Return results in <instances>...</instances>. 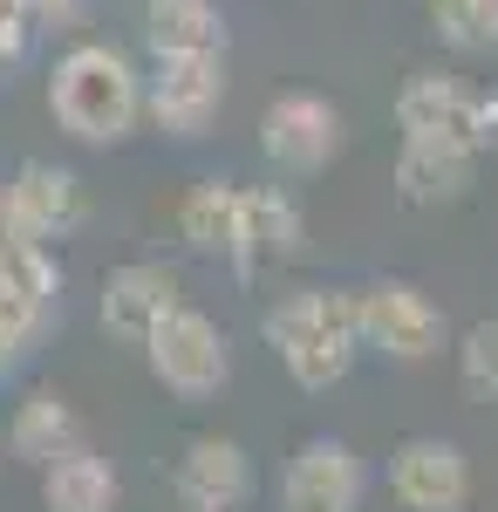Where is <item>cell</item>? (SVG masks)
Wrapping results in <instances>:
<instances>
[{
  "label": "cell",
  "instance_id": "cell-23",
  "mask_svg": "<svg viewBox=\"0 0 498 512\" xmlns=\"http://www.w3.org/2000/svg\"><path fill=\"white\" fill-rule=\"evenodd\" d=\"M21 7H28V21H69L82 0H21Z\"/></svg>",
  "mask_w": 498,
  "mask_h": 512
},
{
  "label": "cell",
  "instance_id": "cell-9",
  "mask_svg": "<svg viewBox=\"0 0 498 512\" xmlns=\"http://www.w3.org/2000/svg\"><path fill=\"white\" fill-rule=\"evenodd\" d=\"M369 465L348 437H307L280 472V506L287 512H362Z\"/></svg>",
  "mask_w": 498,
  "mask_h": 512
},
{
  "label": "cell",
  "instance_id": "cell-5",
  "mask_svg": "<svg viewBox=\"0 0 498 512\" xmlns=\"http://www.w3.org/2000/svg\"><path fill=\"white\" fill-rule=\"evenodd\" d=\"M144 362H151V376L171 396L198 403V396H219V390H226L232 342H226V328L205 315V308H185V301H178V308L144 335Z\"/></svg>",
  "mask_w": 498,
  "mask_h": 512
},
{
  "label": "cell",
  "instance_id": "cell-2",
  "mask_svg": "<svg viewBox=\"0 0 498 512\" xmlns=\"http://www.w3.org/2000/svg\"><path fill=\"white\" fill-rule=\"evenodd\" d=\"M267 342L280 355V369L294 376V390L328 396L335 383H348L355 369V301L342 287H294L267 308Z\"/></svg>",
  "mask_w": 498,
  "mask_h": 512
},
{
  "label": "cell",
  "instance_id": "cell-10",
  "mask_svg": "<svg viewBox=\"0 0 498 512\" xmlns=\"http://www.w3.org/2000/svg\"><path fill=\"white\" fill-rule=\"evenodd\" d=\"M307 246V219L294 192L280 185H239V233H232V274L239 280H260L273 267H287L294 253Z\"/></svg>",
  "mask_w": 498,
  "mask_h": 512
},
{
  "label": "cell",
  "instance_id": "cell-6",
  "mask_svg": "<svg viewBox=\"0 0 498 512\" xmlns=\"http://www.w3.org/2000/svg\"><path fill=\"white\" fill-rule=\"evenodd\" d=\"M226 110V55H157L144 69V123L164 137H205Z\"/></svg>",
  "mask_w": 498,
  "mask_h": 512
},
{
  "label": "cell",
  "instance_id": "cell-20",
  "mask_svg": "<svg viewBox=\"0 0 498 512\" xmlns=\"http://www.w3.org/2000/svg\"><path fill=\"white\" fill-rule=\"evenodd\" d=\"M458 383L478 403H498V315L471 321L458 335Z\"/></svg>",
  "mask_w": 498,
  "mask_h": 512
},
{
  "label": "cell",
  "instance_id": "cell-21",
  "mask_svg": "<svg viewBox=\"0 0 498 512\" xmlns=\"http://www.w3.org/2000/svg\"><path fill=\"white\" fill-rule=\"evenodd\" d=\"M430 28L444 48H485V0H430Z\"/></svg>",
  "mask_w": 498,
  "mask_h": 512
},
{
  "label": "cell",
  "instance_id": "cell-26",
  "mask_svg": "<svg viewBox=\"0 0 498 512\" xmlns=\"http://www.w3.org/2000/svg\"><path fill=\"white\" fill-rule=\"evenodd\" d=\"M14 239V226H7V178H0V246Z\"/></svg>",
  "mask_w": 498,
  "mask_h": 512
},
{
  "label": "cell",
  "instance_id": "cell-11",
  "mask_svg": "<svg viewBox=\"0 0 498 512\" xmlns=\"http://www.w3.org/2000/svg\"><path fill=\"white\" fill-rule=\"evenodd\" d=\"M389 499L403 512H464L471 506V458L451 437H403L389 451Z\"/></svg>",
  "mask_w": 498,
  "mask_h": 512
},
{
  "label": "cell",
  "instance_id": "cell-14",
  "mask_svg": "<svg viewBox=\"0 0 498 512\" xmlns=\"http://www.w3.org/2000/svg\"><path fill=\"white\" fill-rule=\"evenodd\" d=\"M171 308H178V274L157 267V260H123V267H110L103 274V294H96L103 328H110L116 342H130V349H144V335Z\"/></svg>",
  "mask_w": 498,
  "mask_h": 512
},
{
  "label": "cell",
  "instance_id": "cell-13",
  "mask_svg": "<svg viewBox=\"0 0 498 512\" xmlns=\"http://www.w3.org/2000/svg\"><path fill=\"white\" fill-rule=\"evenodd\" d=\"M253 451L239 437H219V431H198L178 465H171V492L185 499V512H239L253 499Z\"/></svg>",
  "mask_w": 498,
  "mask_h": 512
},
{
  "label": "cell",
  "instance_id": "cell-16",
  "mask_svg": "<svg viewBox=\"0 0 498 512\" xmlns=\"http://www.w3.org/2000/svg\"><path fill=\"white\" fill-rule=\"evenodd\" d=\"M144 48L157 55H226L219 0H144Z\"/></svg>",
  "mask_w": 498,
  "mask_h": 512
},
{
  "label": "cell",
  "instance_id": "cell-1",
  "mask_svg": "<svg viewBox=\"0 0 498 512\" xmlns=\"http://www.w3.org/2000/svg\"><path fill=\"white\" fill-rule=\"evenodd\" d=\"M48 117L89 151L130 144L144 130V69L116 41H76L48 69Z\"/></svg>",
  "mask_w": 498,
  "mask_h": 512
},
{
  "label": "cell",
  "instance_id": "cell-8",
  "mask_svg": "<svg viewBox=\"0 0 498 512\" xmlns=\"http://www.w3.org/2000/svg\"><path fill=\"white\" fill-rule=\"evenodd\" d=\"M82 219H89V192H82V178L69 164L28 158L7 178V226H14V239L55 253V239H69Z\"/></svg>",
  "mask_w": 498,
  "mask_h": 512
},
{
  "label": "cell",
  "instance_id": "cell-4",
  "mask_svg": "<svg viewBox=\"0 0 498 512\" xmlns=\"http://www.w3.org/2000/svg\"><path fill=\"white\" fill-rule=\"evenodd\" d=\"M348 301H355V342L369 355H383V362H430L451 342L444 308L423 294L417 280L383 274V280H369V287H355Z\"/></svg>",
  "mask_w": 498,
  "mask_h": 512
},
{
  "label": "cell",
  "instance_id": "cell-7",
  "mask_svg": "<svg viewBox=\"0 0 498 512\" xmlns=\"http://www.w3.org/2000/svg\"><path fill=\"white\" fill-rule=\"evenodd\" d=\"M260 158L273 171H294V178L328 171L342 158V110L321 89H280L260 110Z\"/></svg>",
  "mask_w": 498,
  "mask_h": 512
},
{
  "label": "cell",
  "instance_id": "cell-12",
  "mask_svg": "<svg viewBox=\"0 0 498 512\" xmlns=\"http://www.w3.org/2000/svg\"><path fill=\"white\" fill-rule=\"evenodd\" d=\"M55 315H62V260L48 246L7 239L0 246V328L21 349H35Z\"/></svg>",
  "mask_w": 498,
  "mask_h": 512
},
{
  "label": "cell",
  "instance_id": "cell-3",
  "mask_svg": "<svg viewBox=\"0 0 498 512\" xmlns=\"http://www.w3.org/2000/svg\"><path fill=\"white\" fill-rule=\"evenodd\" d=\"M396 130L403 144H451V151L485 158L498 144V89H471L458 76L423 69L396 89Z\"/></svg>",
  "mask_w": 498,
  "mask_h": 512
},
{
  "label": "cell",
  "instance_id": "cell-24",
  "mask_svg": "<svg viewBox=\"0 0 498 512\" xmlns=\"http://www.w3.org/2000/svg\"><path fill=\"white\" fill-rule=\"evenodd\" d=\"M14 362H21V342H14V335H7V328H0V383H7V376H14Z\"/></svg>",
  "mask_w": 498,
  "mask_h": 512
},
{
  "label": "cell",
  "instance_id": "cell-15",
  "mask_svg": "<svg viewBox=\"0 0 498 512\" xmlns=\"http://www.w3.org/2000/svg\"><path fill=\"white\" fill-rule=\"evenodd\" d=\"M82 444V417L76 403L62 390H28L21 403H14V417H7V458H21V465H48V458H62V451H76Z\"/></svg>",
  "mask_w": 498,
  "mask_h": 512
},
{
  "label": "cell",
  "instance_id": "cell-22",
  "mask_svg": "<svg viewBox=\"0 0 498 512\" xmlns=\"http://www.w3.org/2000/svg\"><path fill=\"white\" fill-rule=\"evenodd\" d=\"M28 41H35L28 7H21V0H0V69H14V62L28 55Z\"/></svg>",
  "mask_w": 498,
  "mask_h": 512
},
{
  "label": "cell",
  "instance_id": "cell-25",
  "mask_svg": "<svg viewBox=\"0 0 498 512\" xmlns=\"http://www.w3.org/2000/svg\"><path fill=\"white\" fill-rule=\"evenodd\" d=\"M485 48H498V0H485Z\"/></svg>",
  "mask_w": 498,
  "mask_h": 512
},
{
  "label": "cell",
  "instance_id": "cell-19",
  "mask_svg": "<svg viewBox=\"0 0 498 512\" xmlns=\"http://www.w3.org/2000/svg\"><path fill=\"white\" fill-rule=\"evenodd\" d=\"M232 233H239V185H232V178L192 185L185 205H178V239H185L192 253H205V260H226Z\"/></svg>",
  "mask_w": 498,
  "mask_h": 512
},
{
  "label": "cell",
  "instance_id": "cell-18",
  "mask_svg": "<svg viewBox=\"0 0 498 512\" xmlns=\"http://www.w3.org/2000/svg\"><path fill=\"white\" fill-rule=\"evenodd\" d=\"M478 178V158L471 151H451V144H403L396 151V198L403 205H458Z\"/></svg>",
  "mask_w": 498,
  "mask_h": 512
},
{
  "label": "cell",
  "instance_id": "cell-17",
  "mask_svg": "<svg viewBox=\"0 0 498 512\" xmlns=\"http://www.w3.org/2000/svg\"><path fill=\"white\" fill-rule=\"evenodd\" d=\"M116 499H123L116 465L103 451H89V444H76V451H62V458L41 465V506L48 512H116Z\"/></svg>",
  "mask_w": 498,
  "mask_h": 512
}]
</instances>
